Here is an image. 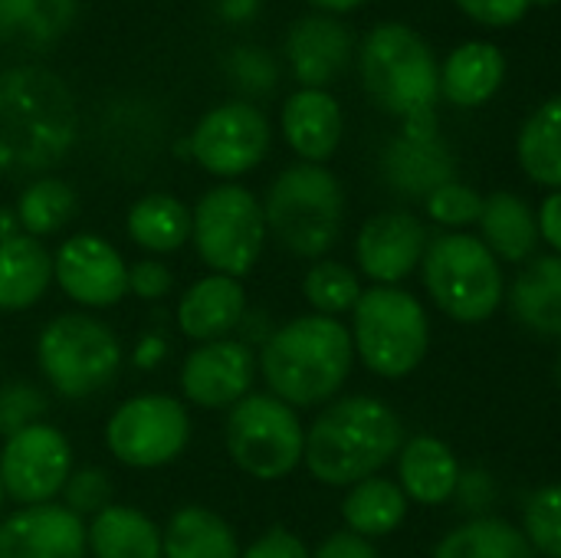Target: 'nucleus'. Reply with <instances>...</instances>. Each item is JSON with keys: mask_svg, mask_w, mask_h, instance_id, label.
<instances>
[{"mask_svg": "<svg viewBox=\"0 0 561 558\" xmlns=\"http://www.w3.org/2000/svg\"><path fill=\"white\" fill-rule=\"evenodd\" d=\"M85 526L62 503H36L0 523V558H85Z\"/></svg>", "mask_w": 561, "mask_h": 558, "instance_id": "17", "label": "nucleus"}, {"mask_svg": "<svg viewBox=\"0 0 561 558\" xmlns=\"http://www.w3.org/2000/svg\"><path fill=\"white\" fill-rule=\"evenodd\" d=\"M233 76L250 89H266V86H273L276 69L263 53H237L233 56Z\"/></svg>", "mask_w": 561, "mask_h": 558, "instance_id": "43", "label": "nucleus"}, {"mask_svg": "<svg viewBox=\"0 0 561 558\" xmlns=\"http://www.w3.org/2000/svg\"><path fill=\"white\" fill-rule=\"evenodd\" d=\"M85 546L95 558H164L158 526L131 506H105L85 526Z\"/></svg>", "mask_w": 561, "mask_h": 558, "instance_id": "25", "label": "nucleus"}, {"mask_svg": "<svg viewBox=\"0 0 561 558\" xmlns=\"http://www.w3.org/2000/svg\"><path fill=\"white\" fill-rule=\"evenodd\" d=\"M76 191L59 178L33 181L16 201V220L30 237H49L76 217Z\"/></svg>", "mask_w": 561, "mask_h": 558, "instance_id": "34", "label": "nucleus"}, {"mask_svg": "<svg viewBox=\"0 0 561 558\" xmlns=\"http://www.w3.org/2000/svg\"><path fill=\"white\" fill-rule=\"evenodd\" d=\"M421 270L434 303L463 326L486 322L503 303V270L480 237L444 234L431 240Z\"/></svg>", "mask_w": 561, "mask_h": 558, "instance_id": "6", "label": "nucleus"}, {"mask_svg": "<svg viewBox=\"0 0 561 558\" xmlns=\"http://www.w3.org/2000/svg\"><path fill=\"white\" fill-rule=\"evenodd\" d=\"M526 539L549 558H561V483L539 490L526 506Z\"/></svg>", "mask_w": 561, "mask_h": 558, "instance_id": "36", "label": "nucleus"}, {"mask_svg": "<svg viewBox=\"0 0 561 558\" xmlns=\"http://www.w3.org/2000/svg\"><path fill=\"white\" fill-rule=\"evenodd\" d=\"M434 558H536L526 533L510 526L506 520H473L454 529Z\"/></svg>", "mask_w": 561, "mask_h": 558, "instance_id": "33", "label": "nucleus"}, {"mask_svg": "<svg viewBox=\"0 0 561 558\" xmlns=\"http://www.w3.org/2000/svg\"><path fill=\"white\" fill-rule=\"evenodd\" d=\"M164 558H240L233 529L204 506L178 510L161 533Z\"/></svg>", "mask_w": 561, "mask_h": 558, "instance_id": "27", "label": "nucleus"}, {"mask_svg": "<svg viewBox=\"0 0 561 558\" xmlns=\"http://www.w3.org/2000/svg\"><path fill=\"white\" fill-rule=\"evenodd\" d=\"M404 447L401 418L371 395L332 401L306 431L302 460L325 487H355L391 464Z\"/></svg>", "mask_w": 561, "mask_h": 558, "instance_id": "2", "label": "nucleus"}, {"mask_svg": "<svg viewBox=\"0 0 561 558\" xmlns=\"http://www.w3.org/2000/svg\"><path fill=\"white\" fill-rule=\"evenodd\" d=\"M427 230L408 210H385L365 220L355 240L358 266L378 286H394L421 266L427 253Z\"/></svg>", "mask_w": 561, "mask_h": 558, "instance_id": "16", "label": "nucleus"}, {"mask_svg": "<svg viewBox=\"0 0 561 558\" xmlns=\"http://www.w3.org/2000/svg\"><path fill=\"white\" fill-rule=\"evenodd\" d=\"M385 168L388 178L411 194H424V191L431 194L434 187L450 181V158L434 138H411V135L398 138L388 148Z\"/></svg>", "mask_w": 561, "mask_h": 558, "instance_id": "32", "label": "nucleus"}, {"mask_svg": "<svg viewBox=\"0 0 561 558\" xmlns=\"http://www.w3.org/2000/svg\"><path fill=\"white\" fill-rule=\"evenodd\" d=\"M427 214L444 227H467V224L480 220L483 197L467 184L447 181V184H440V187H434L427 194Z\"/></svg>", "mask_w": 561, "mask_h": 558, "instance_id": "37", "label": "nucleus"}, {"mask_svg": "<svg viewBox=\"0 0 561 558\" xmlns=\"http://www.w3.org/2000/svg\"><path fill=\"white\" fill-rule=\"evenodd\" d=\"M16 234H23L20 220H16V210H3V207H0V240H10V237H16Z\"/></svg>", "mask_w": 561, "mask_h": 558, "instance_id": "47", "label": "nucleus"}, {"mask_svg": "<svg viewBox=\"0 0 561 558\" xmlns=\"http://www.w3.org/2000/svg\"><path fill=\"white\" fill-rule=\"evenodd\" d=\"M227 451L243 474L263 483L289 477L306 451V434L296 408H289L276 395L250 391L240 405L230 408Z\"/></svg>", "mask_w": 561, "mask_h": 558, "instance_id": "10", "label": "nucleus"}, {"mask_svg": "<svg viewBox=\"0 0 561 558\" xmlns=\"http://www.w3.org/2000/svg\"><path fill=\"white\" fill-rule=\"evenodd\" d=\"M76 20V0H0V36L43 49Z\"/></svg>", "mask_w": 561, "mask_h": 558, "instance_id": "31", "label": "nucleus"}, {"mask_svg": "<svg viewBox=\"0 0 561 558\" xmlns=\"http://www.w3.org/2000/svg\"><path fill=\"white\" fill-rule=\"evenodd\" d=\"M283 135L289 148L309 164L332 158L342 141L339 102L325 89H299L283 105Z\"/></svg>", "mask_w": 561, "mask_h": 558, "instance_id": "20", "label": "nucleus"}, {"mask_svg": "<svg viewBox=\"0 0 561 558\" xmlns=\"http://www.w3.org/2000/svg\"><path fill=\"white\" fill-rule=\"evenodd\" d=\"M483 227V243L493 257L510 263H523L536 253L539 243V217L536 210L510 191H496L483 201V214L477 220Z\"/></svg>", "mask_w": 561, "mask_h": 558, "instance_id": "24", "label": "nucleus"}, {"mask_svg": "<svg viewBox=\"0 0 561 558\" xmlns=\"http://www.w3.org/2000/svg\"><path fill=\"white\" fill-rule=\"evenodd\" d=\"M503 79H506V56L483 39H470L457 46L440 66V92L460 109H477L490 102L503 86Z\"/></svg>", "mask_w": 561, "mask_h": 558, "instance_id": "22", "label": "nucleus"}, {"mask_svg": "<svg viewBox=\"0 0 561 558\" xmlns=\"http://www.w3.org/2000/svg\"><path fill=\"white\" fill-rule=\"evenodd\" d=\"M398 477L408 500L421 506L447 503L460 487V464L437 437H411L398 454Z\"/></svg>", "mask_w": 561, "mask_h": 558, "instance_id": "21", "label": "nucleus"}, {"mask_svg": "<svg viewBox=\"0 0 561 558\" xmlns=\"http://www.w3.org/2000/svg\"><path fill=\"white\" fill-rule=\"evenodd\" d=\"M342 516L348 523V533L362 539L391 536L408 516V497L398 483L385 477H368L348 490V497L342 500Z\"/></svg>", "mask_w": 561, "mask_h": 558, "instance_id": "29", "label": "nucleus"}, {"mask_svg": "<svg viewBox=\"0 0 561 558\" xmlns=\"http://www.w3.org/2000/svg\"><path fill=\"white\" fill-rule=\"evenodd\" d=\"M256 378V355L243 339H217L197 345L181 368V391L197 408H233L240 405Z\"/></svg>", "mask_w": 561, "mask_h": 558, "instance_id": "15", "label": "nucleus"}, {"mask_svg": "<svg viewBox=\"0 0 561 558\" xmlns=\"http://www.w3.org/2000/svg\"><path fill=\"white\" fill-rule=\"evenodd\" d=\"M559 385H561V358H559Z\"/></svg>", "mask_w": 561, "mask_h": 558, "instance_id": "50", "label": "nucleus"}, {"mask_svg": "<svg viewBox=\"0 0 561 558\" xmlns=\"http://www.w3.org/2000/svg\"><path fill=\"white\" fill-rule=\"evenodd\" d=\"M312 558H378V553L368 539L355 533H335L319 546V553Z\"/></svg>", "mask_w": 561, "mask_h": 558, "instance_id": "44", "label": "nucleus"}, {"mask_svg": "<svg viewBox=\"0 0 561 558\" xmlns=\"http://www.w3.org/2000/svg\"><path fill=\"white\" fill-rule=\"evenodd\" d=\"M286 49L302 89H322L348 66L352 33L332 16H302L289 30Z\"/></svg>", "mask_w": 561, "mask_h": 558, "instance_id": "19", "label": "nucleus"}, {"mask_svg": "<svg viewBox=\"0 0 561 558\" xmlns=\"http://www.w3.org/2000/svg\"><path fill=\"white\" fill-rule=\"evenodd\" d=\"M53 283V257L49 250L30 237L16 234L0 240V309L20 312L36 306Z\"/></svg>", "mask_w": 561, "mask_h": 558, "instance_id": "23", "label": "nucleus"}, {"mask_svg": "<svg viewBox=\"0 0 561 558\" xmlns=\"http://www.w3.org/2000/svg\"><path fill=\"white\" fill-rule=\"evenodd\" d=\"M53 280L72 303L105 309L125 299L128 263L108 240L95 234H76L59 243L53 257Z\"/></svg>", "mask_w": 561, "mask_h": 558, "instance_id": "14", "label": "nucleus"}, {"mask_svg": "<svg viewBox=\"0 0 561 558\" xmlns=\"http://www.w3.org/2000/svg\"><path fill=\"white\" fill-rule=\"evenodd\" d=\"M3 497H7V493H3V487H0V506H3Z\"/></svg>", "mask_w": 561, "mask_h": 558, "instance_id": "49", "label": "nucleus"}, {"mask_svg": "<svg viewBox=\"0 0 561 558\" xmlns=\"http://www.w3.org/2000/svg\"><path fill=\"white\" fill-rule=\"evenodd\" d=\"M539 237L561 257V191L549 194L539 207Z\"/></svg>", "mask_w": 561, "mask_h": 558, "instance_id": "45", "label": "nucleus"}, {"mask_svg": "<svg viewBox=\"0 0 561 558\" xmlns=\"http://www.w3.org/2000/svg\"><path fill=\"white\" fill-rule=\"evenodd\" d=\"M362 82L368 95L404 118L427 115L440 92V66L424 43L404 23H381L362 43Z\"/></svg>", "mask_w": 561, "mask_h": 558, "instance_id": "5", "label": "nucleus"}, {"mask_svg": "<svg viewBox=\"0 0 561 558\" xmlns=\"http://www.w3.org/2000/svg\"><path fill=\"white\" fill-rule=\"evenodd\" d=\"M79 118L69 86L43 66L0 72V174H36L76 145Z\"/></svg>", "mask_w": 561, "mask_h": 558, "instance_id": "1", "label": "nucleus"}, {"mask_svg": "<svg viewBox=\"0 0 561 558\" xmlns=\"http://www.w3.org/2000/svg\"><path fill=\"white\" fill-rule=\"evenodd\" d=\"M194 161L217 174L237 178L253 171L270 151V122L250 102H227L210 109L191 135Z\"/></svg>", "mask_w": 561, "mask_h": 558, "instance_id": "13", "label": "nucleus"}, {"mask_svg": "<svg viewBox=\"0 0 561 558\" xmlns=\"http://www.w3.org/2000/svg\"><path fill=\"white\" fill-rule=\"evenodd\" d=\"M174 286V276L158 260H138L128 266V289L138 299H164Z\"/></svg>", "mask_w": 561, "mask_h": 558, "instance_id": "41", "label": "nucleus"}, {"mask_svg": "<svg viewBox=\"0 0 561 558\" xmlns=\"http://www.w3.org/2000/svg\"><path fill=\"white\" fill-rule=\"evenodd\" d=\"M191 441L187 408L171 395H138L115 408L105 424V444L125 467L151 470L184 454Z\"/></svg>", "mask_w": 561, "mask_h": 558, "instance_id": "11", "label": "nucleus"}, {"mask_svg": "<svg viewBox=\"0 0 561 558\" xmlns=\"http://www.w3.org/2000/svg\"><path fill=\"white\" fill-rule=\"evenodd\" d=\"M36 362L59 395L89 398L118 375L122 342L105 322L82 312H66L43 326Z\"/></svg>", "mask_w": 561, "mask_h": 558, "instance_id": "7", "label": "nucleus"}, {"mask_svg": "<svg viewBox=\"0 0 561 558\" xmlns=\"http://www.w3.org/2000/svg\"><path fill=\"white\" fill-rule=\"evenodd\" d=\"M302 293H306L309 306H312L319 316H342V312H348V309L358 306V299H362V283H358V273L348 270L345 263L319 260V263L306 273Z\"/></svg>", "mask_w": 561, "mask_h": 558, "instance_id": "35", "label": "nucleus"}, {"mask_svg": "<svg viewBox=\"0 0 561 558\" xmlns=\"http://www.w3.org/2000/svg\"><path fill=\"white\" fill-rule=\"evenodd\" d=\"M470 20L483 23V26H513L519 23L533 0H454Z\"/></svg>", "mask_w": 561, "mask_h": 558, "instance_id": "40", "label": "nucleus"}, {"mask_svg": "<svg viewBox=\"0 0 561 558\" xmlns=\"http://www.w3.org/2000/svg\"><path fill=\"white\" fill-rule=\"evenodd\" d=\"M66 506L76 513V516H85V513H102L112 500V483H108V474L99 470V467H82V470H72L66 487Z\"/></svg>", "mask_w": 561, "mask_h": 558, "instance_id": "39", "label": "nucleus"}, {"mask_svg": "<svg viewBox=\"0 0 561 558\" xmlns=\"http://www.w3.org/2000/svg\"><path fill=\"white\" fill-rule=\"evenodd\" d=\"M352 332L332 316H299L263 342L260 368L270 395L289 408H316L335 398L352 372Z\"/></svg>", "mask_w": 561, "mask_h": 558, "instance_id": "3", "label": "nucleus"}, {"mask_svg": "<svg viewBox=\"0 0 561 558\" xmlns=\"http://www.w3.org/2000/svg\"><path fill=\"white\" fill-rule=\"evenodd\" d=\"M125 230L148 253H174L191 240V210L174 194H145L131 204Z\"/></svg>", "mask_w": 561, "mask_h": 558, "instance_id": "28", "label": "nucleus"}, {"mask_svg": "<svg viewBox=\"0 0 561 558\" xmlns=\"http://www.w3.org/2000/svg\"><path fill=\"white\" fill-rule=\"evenodd\" d=\"M240 558H312L306 543L299 536H293L289 529H270L263 533L247 553H240Z\"/></svg>", "mask_w": 561, "mask_h": 558, "instance_id": "42", "label": "nucleus"}, {"mask_svg": "<svg viewBox=\"0 0 561 558\" xmlns=\"http://www.w3.org/2000/svg\"><path fill=\"white\" fill-rule=\"evenodd\" d=\"M72 474V447L66 434L46 421L16 431L0 451V487L23 506L49 503Z\"/></svg>", "mask_w": 561, "mask_h": 558, "instance_id": "12", "label": "nucleus"}, {"mask_svg": "<svg viewBox=\"0 0 561 558\" xmlns=\"http://www.w3.org/2000/svg\"><path fill=\"white\" fill-rule=\"evenodd\" d=\"M266 230L283 250L316 260L329 253L345 227V194L332 171L322 164L286 168L266 194Z\"/></svg>", "mask_w": 561, "mask_h": 558, "instance_id": "4", "label": "nucleus"}, {"mask_svg": "<svg viewBox=\"0 0 561 558\" xmlns=\"http://www.w3.org/2000/svg\"><path fill=\"white\" fill-rule=\"evenodd\" d=\"M191 240L197 257L224 276H247L266 240V217L260 201L240 184L210 187L191 210Z\"/></svg>", "mask_w": 561, "mask_h": 558, "instance_id": "9", "label": "nucleus"}, {"mask_svg": "<svg viewBox=\"0 0 561 558\" xmlns=\"http://www.w3.org/2000/svg\"><path fill=\"white\" fill-rule=\"evenodd\" d=\"M312 7H319V10H325V13H345V10H355V7H362L365 0H309Z\"/></svg>", "mask_w": 561, "mask_h": 558, "instance_id": "48", "label": "nucleus"}, {"mask_svg": "<svg viewBox=\"0 0 561 558\" xmlns=\"http://www.w3.org/2000/svg\"><path fill=\"white\" fill-rule=\"evenodd\" d=\"M510 306L516 319L542 335H561V257L533 260L513 283Z\"/></svg>", "mask_w": 561, "mask_h": 558, "instance_id": "26", "label": "nucleus"}, {"mask_svg": "<svg viewBox=\"0 0 561 558\" xmlns=\"http://www.w3.org/2000/svg\"><path fill=\"white\" fill-rule=\"evenodd\" d=\"M519 164L523 171L546 187L561 191V95L542 102L519 132Z\"/></svg>", "mask_w": 561, "mask_h": 558, "instance_id": "30", "label": "nucleus"}, {"mask_svg": "<svg viewBox=\"0 0 561 558\" xmlns=\"http://www.w3.org/2000/svg\"><path fill=\"white\" fill-rule=\"evenodd\" d=\"M247 319V293L240 280L210 273L197 280L178 303V329L194 342H217L230 339Z\"/></svg>", "mask_w": 561, "mask_h": 558, "instance_id": "18", "label": "nucleus"}, {"mask_svg": "<svg viewBox=\"0 0 561 558\" xmlns=\"http://www.w3.org/2000/svg\"><path fill=\"white\" fill-rule=\"evenodd\" d=\"M352 342L375 375L404 378L427 355V312L411 293L375 286L355 306Z\"/></svg>", "mask_w": 561, "mask_h": 558, "instance_id": "8", "label": "nucleus"}, {"mask_svg": "<svg viewBox=\"0 0 561 558\" xmlns=\"http://www.w3.org/2000/svg\"><path fill=\"white\" fill-rule=\"evenodd\" d=\"M46 414V395L33 385H7L0 388V434L13 437L23 428L39 424Z\"/></svg>", "mask_w": 561, "mask_h": 558, "instance_id": "38", "label": "nucleus"}, {"mask_svg": "<svg viewBox=\"0 0 561 558\" xmlns=\"http://www.w3.org/2000/svg\"><path fill=\"white\" fill-rule=\"evenodd\" d=\"M260 0H220V13L227 20H250L256 13Z\"/></svg>", "mask_w": 561, "mask_h": 558, "instance_id": "46", "label": "nucleus"}]
</instances>
